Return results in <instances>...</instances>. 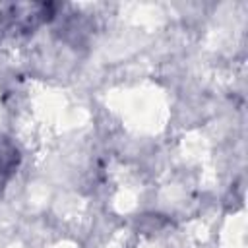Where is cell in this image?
<instances>
[{
    "label": "cell",
    "instance_id": "6da1fadb",
    "mask_svg": "<svg viewBox=\"0 0 248 248\" xmlns=\"http://www.w3.org/2000/svg\"><path fill=\"white\" fill-rule=\"evenodd\" d=\"M16 161H17V153L16 149L0 138V184L6 180V176L12 172V169L16 167Z\"/></svg>",
    "mask_w": 248,
    "mask_h": 248
}]
</instances>
